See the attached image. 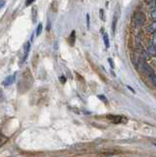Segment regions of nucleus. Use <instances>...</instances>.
<instances>
[{"label": "nucleus", "instance_id": "nucleus-1", "mask_svg": "<svg viewBox=\"0 0 156 157\" xmlns=\"http://www.w3.org/2000/svg\"><path fill=\"white\" fill-rule=\"evenodd\" d=\"M33 83V77L32 75V73L29 69H26L25 71L23 72L22 74V80L20 81L18 85V88H19V91L21 93H24L26 92L28 89H30V86H32Z\"/></svg>", "mask_w": 156, "mask_h": 157}, {"label": "nucleus", "instance_id": "nucleus-2", "mask_svg": "<svg viewBox=\"0 0 156 157\" xmlns=\"http://www.w3.org/2000/svg\"><path fill=\"white\" fill-rule=\"evenodd\" d=\"M133 22L136 26H143L145 23V15L143 12H136L133 17Z\"/></svg>", "mask_w": 156, "mask_h": 157}, {"label": "nucleus", "instance_id": "nucleus-3", "mask_svg": "<svg viewBox=\"0 0 156 157\" xmlns=\"http://www.w3.org/2000/svg\"><path fill=\"white\" fill-rule=\"evenodd\" d=\"M106 118L108 120H110L111 122L115 123V124L127 122V118H125L123 116H118V115H107Z\"/></svg>", "mask_w": 156, "mask_h": 157}, {"label": "nucleus", "instance_id": "nucleus-4", "mask_svg": "<svg viewBox=\"0 0 156 157\" xmlns=\"http://www.w3.org/2000/svg\"><path fill=\"white\" fill-rule=\"evenodd\" d=\"M140 68H141V70H143V73H145V74L148 75V76L154 73V70H153L146 62H144V61H141L140 62Z\"/></svg>", "mask_w": 156, "mask_h": 157}, {"label": "nucleus", "instance_id": "nucleus-5", "mask_svg": "<svg viewBox=\"0 0 156 157\" xmlns=\"http://www.w3.org/2000/svg\"><path fill=\"white\" fill-rule=\"evenodd\" d=\"M35 95V97H37V99H35V103H41L44 101V97L46 96V91H44V89H42V91H38L37 93L33 94Z\"/></svg>", "mask_w": 156, "mask_h": 157}, {"label": "nucleus", "instance_id": "nucleus-6", "mask_svg": "<svg viewBox=\"0 0 156 157\" xmlns=\"http://www.w3.org/2000/svg\"><path fill=\"white\" fill-rule=\"evenodd\" d=\"M15 80H16V74L8 76V77L4 80V82L2 83V85H3L4 86H9L13 85V83H15Z\"/></svg>", "mask_w": 156, "mask_h": 157}, {"label": "nucleus", "instance_id": "nucleus-7", "mask_svg": "<svg viewBox=\"0 0 156 157\" xmlns=\"http://www.w3.org/2000/svg\"><path fill=\"white\" fill-rule=\"evenodd\" d=\"M67 40H68V43L70 44L71 46L75 45V42H76V30H73V32L71 33L70 36H69Z\"/></svg>", "mask_w": 156, "mask_h": 157}, {"label": "nucleus", "instance_id": "nucleus-8", "mask_svg": "<svg viewBox=\"0 0 156 157\" xmlns=\"http://www.w3.org/2000/svg\"><path fill=\"white\" fill-rule=\"evenodd\" d=\"M30 50V43L29 41H27V42L24 44V60H26L27 57L29 56Z\"/></svg>", "mask_w": 156, "mask_h": 157}, {"label": "nucleus", "instance_id": "nucleus-9", "mask_svg": "<svg viewBox=\"0 0 156 157\" xmlns=\"http://www.w3.org/2000/svg\"><path fill=\"white\" fill-rule=\"evenodd\" d=\"M117 22H118V16H117V13H115L114 14V17H113V22H112V33H115V32H116Z\"/></svg>", "mask_w": 156, "mask_h": 157}, {"label": "nucleus", "instance_id": "nucleus-10", "mask_svg": "<svg viewBox=\"0 0 156 157\" xmlns=\"http://www.w3.org/2000/svg\"><path fill=\"white\" fill-rule=\"evenodd\" d=\"M103 41H104V45L106 48H109L110 46V41H109V36L106 33H103Z\"/></svg>", "mask_w": 156, "mask_h": 157}, {"label": "nucleus", "instance_id": "nucleus-11", "mask_svg": "<svg viewBox=\"0 0 156 157\" xmlns=\"http://www.w3.org/2000/svg\"><path fill=\"white\" fill-rule=\"evenodd\" d=\"M147 53L149 54V56H152V57H155L156 56V48L154 47V45L149 46L147 48Z\"/></svg>", "mask_w": 156, "mask_h": 157}, {"label": "nucleus", "instance_id": "nucleus-12", "mask_svg": "<svg viewBox=\"0 0 156 157\" xmlns=\"http://www.w3.org/2000/svg\"><path fill=\"white\" fill-rule=\"evenodd\" d=\"M32 23L35 24V22H37V9L35 7L32 8Z\"/></svg>", "mask_w": 156, "mask_h": 157}, {"label": "nucleus", "instance_id": "nucleus-13", "mask_svg": "<svg viewBox=\"0 0 156 157\" xmlns=\"http://www.w3.org/2000/svg\"><path fill=\"white\" fill-rule=\"evenodd\" d=\"M7 141H8V137L3 136L2 134H0V147L3 146V145L7 142Z\"/></svg>", "mask_w": 156, "mask_h": 157}, {"label": "nucleus", "instance_id": "nucleus-14", "mask_svg": "<svg viewBox=\"0 0 156 157\" xmlns=\"http://www.w3.org/2000/svg\"><path fill=\"white\" fill-rule=\"evenodd\" d=\"M148 30L151 33H154L156 32V20H155L154 22H153L151 25H150V27L148 28Z\"/></svg>", "mask_w": 156, "mask_h": 157}, {"label": "nucleus", "instance_id": "nucleus-15", "mask_svg": "<svg viewBox=\"0 0 156 157\" xmlns=\"http://www.w3.org/2000/svg\"><path fill=\"white\" fill-rule=\"evenodd\" d=\"M148 77H149V80H150V82L152 83V85L154 86H156V75L154 74V73H153V74L149 75Z\"/></svg>", "mask_w": 156, "mask_h": 157}, {"label": "nucleus", "instance_id": "nucleus-16", "mask_svg": "<svg viewBox=\"0 0 156 157\" xmlns=\"http://www.w3.org/2000/svg\"><path fill=\"white\" fill-rule=\"evenodd\" d=\"M41 32H42V24L41 23H40L38 24V26H37V36H40V33H41Z\"/></svg>", "mask_w": 156, "mask_h": 157}, {"label": "nucleus", "instance_id": "nucleus-17", "mask_svg": "<svg viewBox=\"0 0 156 157\" xmlns=\"http://www.w3.org/2000/svg\"><path fill=\"white\" fill-rule=\"evenodd\" d=\"M97 97H98V99H100V100H101V101H103L104 103H106V104L108 103V100H107V98L105 97V96H104V95H103V94H98V95H97Z\"/></svg>", "mask_w": 156, "mask_h": 157}, {"label": "nucleus", "instance_id": "nucleus-18", "mask_svg": "<svg viewBox=\"0 0 156 157\" xmlns=\"http://www.w3.org/2000/svg\"><path fill=\"white\" fill-rule=\"evenodd\" d=\"M51 8L52 10H53V12H57V9H58V2L55 0V1L53 2V4L51 5Z\"/></svg>", "mask_w": 156, "mask_h": 157}, {"label": "nucleus", "instance_id": "nucleus-19", "mask_svg": "<svg viewBox=\"0 0 156 157\" xmlns=\"http://www.w3.org/2000/svg\"><path fill=\"white\" fill-rule=\"evenodd\" d=\"M99 15H100V19L102 21H105V18H104V10L103 9H100L99 10Z\"/></svg>", "mask_w": 156, "mask_h": 157}, {"label": "nucleus", "instance_id": "nucleus-20", "mask_svg": "<svg viewBox=\"0 0 156 157\" xmlns=\"http://www.w3.org/2000/svg\"><path fill=\"white\" fill-rule=\"evenodd\" d=\"M108 62H109L110 66H111V68H112V69L115 68V65H114V62H113L112 59H111V58H108Z\"/></svg>", "mask_w": 156, "mask_h": 157}, {"label": "nucleus", "instance_id": "nucleus-21", "mask_svg": "<svg viewBox=\"0 0 156 157\" xmlns=\"http://www.w3.org/2000/svg\"><path fill=\"white\" fill-rule=\"evenodd\" d=\"M86 25H88V30H90V15L86 14Z\"/></svg>", "mask_w": 156, "mask_h": 157}, {"label": "nucleus", "instance_id": "nucleus-22", "mask_svg": "<svg viewBox=\"0 0 156 157\" xmlns=\"http://www.w3.org/2000/svg\"><path fill=\"white\" fill-rule=\"evenodd\" d=\"M152 44L153 45H156V32L154 33V35H153V38H152Z\"/></svg>", "mask_w": 156, "mask_h": 157}, {"label": "nucleus", "instance_id": "nucleus-23", "mask_svg": "<svg viewBox=\"0 0 156 157\" xmlns=\"http://www.w3.org/2000/svg\"><path fill=\"white\" fill-rule=\"evenodd\" d=\"M35 1V0H26V6H29L32 3V2Z\"/></svg>", "mask_w": 156, "mask_h": 157}, {"label": "nucleus", "instance_id": "nucleus-24", "mask_svg": "<svg viewBox=\"0 0 156 157\" xmlns=\"http://www.w3.org/2000/svg\"><path fill=\"white\" fill-rule=\"evenodd\" d=\"M151 17L154 20H156V10H153L152 12H151Z\"/></svg>", "mask_w": 156, "mask_h": 157}, {"label": "nucleus", "instance_id": "nucleus-25", "mask_svg": "<svg viewBox=\"0 0 156 157\" xmlns=\"http://www.w3.org/2000/svg\"><path fill=\"white\" fill-rule=\"evenodd\" d=\"M59 80H60V82L62 83H65V82H66V78H65V77H63V76L59 78Z\"/></svg>", "mask_w": 156, "mask_h": 157}, {"label": "nucleus", "instance_id": "nucleus-26", "mask_svg": "<svg viewBox=\"0 0 156 157\" xmlns=\"http://www.w3.org/2000/svg\"><path fill=\"white\" fill-rule=\"evenodd\" d=\"M5 5V0H0V9Z\"/></svg>", "mask_w": 156, "mask_h": 157}, {"label": "nucleus", "instance_id": "nucleus-27", "mask_svg": "<svg viewBox=\"0 0 156 157\" xmlns=\"http://www.w3.org/2000/svg\"><path fill=\"white\" fill-rule=\"evenodd\" d=\"M0 100H3V91H1V89H0Z\"/></svg>", "mask_w": 156, "mask_h": 157}, {"label": "nucleus", "instance_id": "nucleus-28", "mask_svg": "<svg viewBox=\"0 0 156 157\" xmlns=\"http://www.w3.org/2000/svg\"><path fill=\"white\" fill-rule=\"evenodd\" d=\"M127 88H129V89H130V91H132V92H133V93H136L135 89H133L132 88H131V86H127Z\"/></svg>", "mask_w": 156, "mask_h": 157}, {"label": "nucleus", "instance_id": "nucleus-29", "mask_svg": "<svg viewBox=\"0 0 156 157\" xmlns=\"http://www.w3.org/2000/svg\"><path fill=\"white\" fill-rule=\"evenodd\" d=\"M47 25H48V26H47V30H50V22L49 21H48V24Z\"/></svg>", "mask_w": 156, "mask_h": 157}, {"label": "nucleus", "instance_id": "nucleus-30", "mask_svg": "<svg viewBox=\"0 0 156 157\" xmlns=\"http://www.w3.org/2000/svg\"><path fill=\"white\" fill-rule=\"evenodd\" d=\"M152 144H154V145H155V146H156V141H153V142H152Z\"/></svg>", "mask_w": 156, "mask_h": 157}, {"label": "nucleus", "instance_id": "nucleus-31", "mask_svg": "<svg viewBox=\"0 0 156 157\" xmlns=\"http://www.w3.org/2000/svg\"><path fill=\"white\" fill-rule=\"evenodd\" d=\"M155 6H156V0H155Z\"/></svg>", "mask_w": 156, "mask_h": 157}]
</instances>
